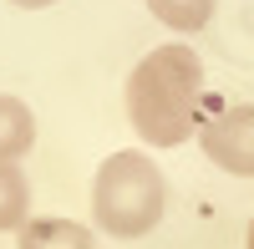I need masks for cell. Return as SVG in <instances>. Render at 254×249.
<instances>
[{"label": "cell", "instance_id": "2", "mask_svg": "<svg viewBox=\"0 0 254 249\" xmlns=\"http://www.w3.org/2000/svg\"><path fill=\"white\" fill-rule=\"evenodd\" d=\"M163 173L153 168L147 153H112L97 168V188H92V214L107 234L117 239H142L153 224L163 219Z\"/></svg>", "mask_w": 254, "mask_h": 249}, {"label": "cell", "instance_id": "7", "mask_svg": "<svg viewBox=\"0 0 254 249\" xmlns=\"http://www.w3.org/2000/svg\"><path fill=\"white\" fill-rule=\"evenodd\" d=\"M147 10L173 31H198L214 15V0H147Z\"/></svg>", "mask_w": 254, "mask_h": 249}, {"label": "cell", "instance_id": "3", "mask_svg": "<svg viewBox=\"0 0 254 249\" xmlns=\"http://www.w3.org/2000/svg\"><path fill=\"white\" fill-rule=\"evenodd\" d=\"M198 142L224 173L254 178V102H244V107H219L198 127Z\"/></svg>", "mask_w": 254, "mask_h": 249}, {"label": "cell", "instance_id": "6", "mask_svg": "<svg viewBox=\"0 0 254 249\" xmlns=\"http://www.w3.org/2000/svg\"><path fill=\"white\" fill-rule=\"evenodd\" d=\"M31 224V183L15 163H0V234Z\"/></svg>", "mask_w": 254, "mask_h": 249}, {"label": "cell", "instance_id": "9", "mask_svg": "<svg viewBox=\"0 0 254 249\" xmlns=\"http://www.w3.org/2000/svg\"><path fill=\"white\" fill-rule=\"evenodd\" d=\"M249 249H254V224H249Z\"/></svg>", "mask_w": 254, "mask_h": 249}, {"label": "cell", "instance_id": "4", "mask_svg": "<svg viewBox=\"0 0 254 249\" xmlns=\"http://www.w3.org/2000/svg\"><path fill=\"white\" fill-rule=\"evenodd\" d=\"M15 249H97V239L71 219H31L20 229Z\"/></svg>", "mask_w": 254, "mask_h": 249}, {"label": "cell", "instance_id": "8", "mask_svg": "<svg viewBox=\"0 0 254 249\" xmlns=\"http://www.w3.org/2000/svg\"><path fill=\"white\" fill-rule=\"evenodd\" d=\"M15 5H26V10H41V5H51V0H15Z\"/></svg>", "mask_w": 254, "mask_h": 249}, {"label": "cell", "instance_id": "5", "mask_svg": "<svg viewBox=\"0 0 254 249\" xmlns=\"http://www.w3.org/2000/svg\"><path fill=\"white\" fill-rule=\"evenodd\" d=\"M31 142H36L31 107L15 97H0V163H15L20 153H31Z\"/></svg>", "mask_w": 254, "mask_h": 249}, {"label": "cell", "instance_id": "1", "mask_svg": "<svg viewBox=\"0 0 254 249\" xmlns=\"http://www.w3.org/2000/svg\"><path fill=\"white\" fill-rule=\"evenodd\" d=\"M198 92H203V66L193 46H158L147 51L132 76H127V117L142 142L153 148H178L198 127Z\"/></svg>", "mask_w": 254, "mask_h": 249}]
</instances>
